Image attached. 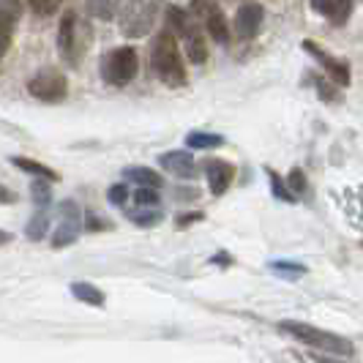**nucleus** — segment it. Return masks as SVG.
Wrapping results in <instances>:
<instances>
[{
	"mask_svg": "<svg viewBox=\"0 0 363 363\" xmlns=\"http://www.w3.org/2000/svg\"><path fill=\"white\" fill-rule=\"evenodd\" d=\"M153 69L164 85H169V88L186 85V66L178 52V44H175V33L169 28L162 30L153 41Z\"/></svg>",
	"mask_w": 363,
	"mask_h": 363,
	"instance_id": "nucleus-1",
	"label": "nucleus"
},
{
	"mask_svg": "<svg viewBox=\"0 0 363 363\" xmlns=\"http://www.w3.org/2000/svg\"><path fill=\"white\" fill-rule=\"evenodd\" d=\"M131 202H134V208H159V191L140 186L137 191H131Z\"/></svg>",
	"mask_w": 363,
	"mask_h": 363,
	"instance_id": "nucleus-23",
	"label": "nucleus"
},
{
	"mask_svg": "<svg viewBox=\"0 0 363 363\" xmlns=\"http://www.w3.org/2000/svg\"><path fill=\"white\" fill-rule=\"evenodd\" d=\"M186 55H189V60L194 63V66H202L205 60H208V44H205V38L202 33L194 28L191 33H186Z\"/></svg>",
	"mask_w": 363,
	"mask_h": 363,
	"instance_id": "nucleus-15",
	"label": "nucleus"
},
{
	"mask_svg": "<svg viewBox=\"0 0 363 363\" xmlns=\"http://www.w3.org/2000/svg\"><path fill=\"white\" fill-rule=\"evenodd\" d=\"M273 271L279 273H287L290 279H295V276H301V273H306V268L303 265H298V262H271Z\"/></svg>",
	"mask_w": 363,
	"mask_h": 363,
	"instance_id": "nucleus-30",
	"label": "nucleus"
},
{
	"mask_svg": "<svg viewBox=\"0 0 363 363\" xmlns=\"http://www.w3.org/2000/svg\"><path fill=\"white\" fill-rule=\"evenodd\" d=\"M9 240H11V235H9L6 230H0V246H3V243H9Z\"/></svg>",
	"mask_w": 363,
	"mask_h": 363,
	"instance_id": "nucleus-34",
	"label": "nucleus"
},
{
	"mask_svg": "<svg viewBox=\"0 0 363 363\" xmlns=\"http://www.w3.org/2000/svg\"><path fill=\"white\" fill-rule=\"evenodd\" d=\"M72 295L77 301H82V303H88V306H104V292L99 290L96 284L91 281H74L72 284Z\"/></svg>",
	"mask_w": 363,
	"mask_h": 363,
	"instance_id": "nucleus-14",
	"label": "nucleus"
},
{
	"mask_svg": "<svg viewBox=\"0 0 363 363\" xmlns=\"http://www.w3.org/2000/svg\"><path fill=\"white\" fill-rule=\"evenodd\" d=\"M109 202L112 205H121V208H126L128 200H131V191H128V186H123V183H115L112 189H109Z\"/></svg>",
	"mask_w": 363,
	"mask_h": 363,
	"instance_id": "nucleus-27",
	"label": "nucleus"
},
{
	"mask_svg": "<svg viewBox=\"0 0 363 363\" xmlns=\"http://www.w3.org/2000/svg\"><path fill=\"white\" fill-rule=\"evenodd\" d=\"M153 14H156V6H153V3H140V0H134V9L126 14L121 30H123L126 36H145L147 30H150V25H153V19H156Z\"/></svg>",
	"mask_w": 363,
	"mask_h": 363,
	"instance_id": "nucleus-8",
	"label": "nucleus"
},
{
	"mask_svg": "<svg viewBox=\"0 0 363 363\" xmlns=\"http://www.w3.org/2000/svg\"><path fill=\"white\" fill-rule=\"evenodd\" d=\"M303 50L311 52L323 66H325L328 74H330V79H333L336 85H350V66H347V63L336 60V57H330V55L323 52V50H320L317 44H311V41H303Z\"/></svg>",
	"mask_w": 363,
	"mask_h": 363,
	"instance_id": "nucleus-11",
	"label": "nucleus"
},
{
	"mask_svg": "<svg viewBox=\"0 0 363 363\" xmlns=\"http://www.w3.org/2000/svg\"><path fill=\"white\" fill-rule=\"evenodd\" d=\"M131 3H134V0H131Z\"/></svg>",
	"mask_w": 363,
	"mask_h": 363,
	"instance_id": "nucleus-35",
	"label": "nucleus"
},
{
	"mask_svg": "<svg viewBox=\"0 0 363 363\" xmlns=\"http://www.w3.org/2000/svg\"><path fill=\"white\" fill-rule=\"evenodd\" d=\"M28 93H30L33 99H38V101L57 104V101H63V99L69 96V85H66V77H63V74L47 69V72L36 74V77L28 82Z\"/></svg>",
	"mask_w": 363,
	"mask_h": 363,
	"instance_id": "nucleus-6",
	"label": "nucleus"
},
{
	"mask_svg": "<svg viewBox=\"0 0 363 363\" xmlns=\"http://www.w3.org/2000/svg\"><path fill=\"white\" fill-rule=\"evenodd\" d=\"M44 181H47V178H44ZM44 181H36L30 186V197L36 202V208H47L50 200H52V189H50V183H44Z\"/></svg>",
	"mask_w": 363,
	"mask_h": 363,
	"instance_id": "nucleus-25",
	"label": "nucleus"
},
{
	"mask_svg": "<svg viewBox=\"0 0 363 363\" xmlns=\"http://www.w3.org/2000/svg\"><path fill=\"white\" fill-rule=\"evenodd\" d=\"M336 3H339V0H311V9H314L317 14L330 17V14H333V9H336Z\"/></svg>",
	"mask_w": 363,
	"mask_h": 363,
	"instance_id": "nucleus-31",
	"label": "nucleus"
},
{
	"mask_svg": "<svg viewBox=\"0 0 363 363\" xmlns=\"http://www.w3.org/2000/svg\"><path fill=\"white\" fill-rule=\"evenodd\" d=\"M279 328H281L284 333H290L292 339H298L301 345L314 347V350H325V352H333V355H352V352H355V347H352L350 339L336 336V333L323 330V328L306 325V323H295V320H284Z\"/></svg>",
	"mask_w": 363,
	"mask_h": 363,
	"instance_id": "nucleus-2",
	"label": "nucleus"
},
{
	"mask_svg": "<svg viewBox=\"0 0 363 363\" xmlns=\"http://www.w3.org/2000/svg\"><path fill=\"white\" fill-rule=\"evenodd\" d=\"M262 17H265V11H262L259 3H246V6H240L235 14V36L240 38V41H252V38L259 33V28H262Z\"/></svg>",
	"mask_w": 363,
	"mask_h": 363,
	"instance_id": "nucleus-7",
	"label": "nucleus"
},
{
	"mask_svg": "<svg viewBox=\"0 0 363 363\" xmlns=\"http://www.w3.org/2000/svg\"><path fill=\"white\" fill-rule=\"evenodd\" d=\"M30 3V9H33V14L38 17H50L57 11V6H60V0H28Z\"/></svg>",
	"mask_w": 363,
	"mask_h": 363,
	"instance_id": "nucleus-28",
	"label": "nucleus"
},
{
	"mask_svg": "<svg viewBox=\"0 0 363 363\" xmlns=\"http://www.w3.org/2000/svg\"><path fill=\"white\" fill-rule=\"evenodd\" d=\"M118 6L121 0H85V9L93 19H101V22H109L118 14Z\"/></svg>",
	"mask_w": 363,
	"mask_h": 363,
	"instance_id": "nucleus-19",
	"label": "nucleus"
},
{
	"mask_svg": "<svg viewBox=\"0 0 363 363\" xmlns=\"http://www.w3.org/2000/svg\"><path fill=\"white\" fill-rule=\"evenodd\" d=\"M47 230H50V213H47V208H38L25 227V235H28V240H41L47 235Z\"/></svg>",
	"mask_w": 363,
	"mask_h": 363,
	"instance_id": "nucleus-21",
	"label": "nucleus"
},
{
	"mask_svg": "<svg viewBox=\"0 0 363 363\" xmlns=\"http://www.w3.org/2000/svg\"><path fill=\"white\" fill-rule=\"evenodd\" d=\"M123 178L126 183H134V186H147V189H162V175L153 172L150 167H126L123 169Z\"/></svg>",
	"mask_w": 363,
	"mask_h": 363,
	"instance_id": "nucleus-13",
	"label": "nucleus"
},
{
	"mask_svg": "<svg viewBox=\"0 0 363 363\" xmlns=\"http://www.w3.org/2000/svg\"><path fill=\"white\" fill-rule=\"evenodd\" d=\"M88 36H91V30L79 22L77 11H66L60 17V25H57V50L63 55V60L77 66L82 50L88 47Z\"/></svg>",
	"mask_w": 363,
	"mask_h": 363,
	"instance_id": "nucleus-4",
	"label": "nucleus"
},
{
	"mask_svg": "<svg viewBox=\"0 0 363 363\" xmlns=\"http://www.w3.org/2000/svg\"><path fill=\"white\" fill-rule=\"evenodd\" d=\"M164 169L169 172V175H175V178H181V181H194L197 178V162L186 153V150H172V153H164L162 159H159Z\"/></svg>",
	"mask_w": 363,
	"mask_h": 363,
	"instance_id": "nucleus-9",
	"label": "nucleus"
},
{
	"mask_svg": "<svg viewBox=\"0 0 363 363\" xmlns=\"http://www.w3.org/2000/svg\"><path fill=\"white\" fill-rule=\"evenodd\" d=\"M82 224H85V213L79 211V205L74 200H66L60 205V224L55 230L52 246L55 249H66L79 240L82 235Z\"/></svg>",
	"mask_w": 363,
	"mask_h": 363,
	"instance_id": "nucleus-5",
	"label": "nucleus"
},
{
	"mask_svg": "<svg viewBox=\"0 0 363 363\" xmlns=\"http://www.w3.org/2000/svg\"><path fill=\"white\" fill-rule=\"evenodd\" d=\"M191 221H202V213H191V216H181V218H178V224H181V227L191 224Z\"/></svg>",
	"mask_w": 363,
	"mask_h": 363,
	"instance_id": "nucleus-33",
	"label": "nucleus"
},
{
	"mask_svg": "<svg viewBox=\"0 0 363 363\" xmlns=\"http://www.w3.org/2000/svg\"><path fill=\"white\" fill-rule=\"evenodd\" d=\"M167 22H169V30L181 38L194 30V17H189L178 6H169V9H167Z\"/></svg>",
	"mask_w": 363,
	"mask_h": 363,
	"instance_id": "nucleus-16",
	"label": "nucleus"
},
{
	"mask_svg": "<svg viewBox=\"0 0 363 363\" xmlns=\"http://www.w3.org/2000/svg\"><path fill=\"white\" fill-rule=\"evenodd\" d=\"M134 224H140V227H153V224H159L164 218V213L159 208H131L126 213Z\"/></svg>",
	"mask_w": 363,
	"mask_h": 363,
	"instance_id": "nucleus-22",
	"label": "nucleus"
},
{
	"mask_svg": "<svg viewBox=\"0 0 363 363\" xmlns=\"http://www.w3.org/2000/svg\"><path fill=\"white\" fill-rule=\"evenodd\" d=\"M287 186H290V191L295 194V197H301V194L306 191V186H309V183H306V175H303V169L295 167L290 175H287Z\"/></svg>",
	"mask_w": 363,
	"mask_h": 363,
	"instance_id": "nucleus-26",
	"label": "nucleus"
},
{
	"mask_svg": "<svg viewBox=\"0 0 363 363\" xmlns=\"http://www.w3.org/2000/svg\"><path fill=\"white\" fill-rule=\"evenodd\" d=\"M221 145H224L221 134H211V131H191V134H186V147H194V150H211V147Z\"/></svg>",
	"mask_w": 363,
	"mask_h": 363,
	"instance_id": "nucleus-18",
	"label": "nucleus"
},
{
	"mask_svg": "<svg viewBox=\"0 0 363 363\" xmlns=\"http://www.w3.org/2000/svg\"><path fill=\"white\" fill-rule=\"evenodd\" d=\"M11 164L19 167V169H25V172H30V175L47 178V181H57V172H55V169H50L47 164L33 162V159H28V156H11Z\"/></svg>",
	"mask_w": 363,
	"mask_h": 363,
	"instance_id": "nucleus-20",
	"label": "nucleus"
},
{
	"mask_svg": "<svg viewBox=\"0 0 363 363\" xmlns=\"http://www.w3.org/2000/svg\"><path fill=\"white\" fill-rule=\"evenodd\" d=\"M17 17H19V11L14 9V6H3V9H0V60L6 57L9 47H11Z\"/></svg>",
	"mask_w": 363,
	"mask_h": 363,
	"instance_id": "nucleus-12",
	"label": "nucleus"
},
{
	"mask_svg": "<svg viewBox=\"0 0 363 363\" xmlns=\"http://www.w3.org/2000/svg\"><path fill=\"white\" fill-rule=\"evenodd\" d=\"M216 9V0H191V17L194 19H208V14Z\"/></svg>",
	"mask_w": 363,
	"mask_h": 363,
	"instance_id": "nucleus-29",
	"label": "nucleus"
},
{
	"mask_svg": "<svg viewBox=\"0 0 363 363\" xmlns=\"http://www.w3.org/2000/svg\"><path fill=\"white\" fill-rule=\"evenodd\" d=\"M205 28H208L211 38H216V44L227 47V41H230V28H227V19H224V14H221V9H213V11L208 14Z\"/></svg>",
	"mask_w": 363,
	"mask_h": 363,
	"instance_id": "nucleus-17",
	"label": "nucleus"
},
{
	"mask_svg": "<svg viewBox=\"0 0 363 363\" xmlns=\"http://www.w3.org/2000/svg\"><path fill=\"white\" fill-rule=\"evenodd\" d=\"M140 72V55L134 47H118L101 57V77L107 85L123 88Z\"/></svg>",
	"mask_w": 363,
	"mask_h": 363,
	"instance_id": "nucleus-3",
	"label": "nucleus"
},
{
	"mask_svg": "<svg viewBox=\"0 0 363 363\" xmlns=\"http://www.w3.org/2000/svg\"><path fill=\"white\" fill-rule=\"evenodd\" d=\"M268 178H271V189H273V197H276V200H284V202L298 200V197H295V194L290 191V186L281 181V178H279L273 169H268Z\"/></svg>",
	"mask_w": 363,
	"mask_h": 363,
	"instance_id": "nucleus-24",
	"label": "nucleus"
},
{
	"mask_svg": "<svg viewBox=\"0 0 363 363\" xmlns=\"http://www.w3.org/2000/svg\"><path fill=\"white\" fill-rule=\"evenodd\" d=\"M11 202H17V194L0 183V205H11Z\"/></svg>",
	"mask_w": 363,
	"mask_h": 363,
	"instance_id": "nucleus-32",
	"label": "nucleus"
},
{
	"mask_svg": "<svg viewBox=\"0 0 363 363\" xmlns=\"http://www.w3.org/2000/svg\"><path fill=\"white\" fill-rule=\"evenodd\" d=\"M205 175H208V186L213 194H224L230 189V183L235 178V167L224 159H208L205 162Z\"/></svg>",
	"mask_w": 363,
	"mask_h": 363,
	"instance_id": "nucleus-10",
	"label": "nucleus"
}]
</instances>
